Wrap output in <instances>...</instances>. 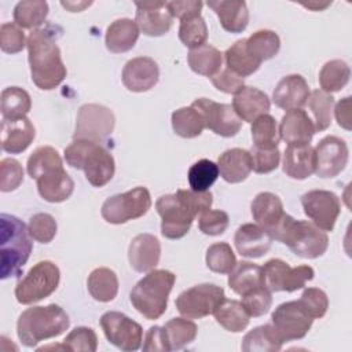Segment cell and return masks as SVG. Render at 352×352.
Here are the masks:
<instances>
[{
  "label": "cell",
  "mask_w": 352,
  "mask_h": 352,
  "mask_svg": "<svg viewBox=\"0 0 352 352\" xmlns=\"http://www.w3.org/2000/svg\"><path fill=\"white\" fill-rule=\"evenodd\" d=\"M176 275L168 270H151L131 290L133 308L148 320L161 318L168 308V297Z\"/></svg>",
  "instance_id": "cell-6"
},
{
  "label": "cell",
  "mask_w": 352,
  "mask_h": 352,
  "mask_svg": "<svg viewBox=\"0 0 352 352\" xmlns=\"http://www.w3.org/2000/svg\"><path fill=\"white\" fill-rule=\"evenodd\" d=\"M250 209L256 224L267 230L268 234L278 226V223L285 216L280 198L270 191L257 194L252 202Z\"/></svg>",
  "instance_id": "cell-29"
},
{
  "label": "cell",
  "mask_w": 352,
  "mask_h": 352,
  "mask_svg": "<svg viewBox=\"0 0 352 352\" xmlns=\"http://www.w3.org/2000/svg\"><path fill=\"white\" fill-rule=\"evenodd\" d=\"M188 66L197 74L213 77L223 66V54L210 44H204L190 50L187 55Z\"/></svg>",
  "instance_id": "cell-36"
},
{
  "label": "cell",
  "mask_w": 352,
  "mask_h": 352,
  "mask_svg": "<svg viewBox=\"0 0 352 352\" xmlns=\"http://www.w3.org/2000/svg\"><path fill=\"white\" fill-rule=\"evenodd\" d=\"M217 168L227 183H241L252 172L250 153L243 148L226 150L217 160Z\"/></svg>",
  "instance_id": "cell-30"
},
{
  "label": "cell",
  "mask_w": 352,
  "mask_h": 352,
  "mask_svg": "<svg viewBox=\"0 0 352 352\" xmlns=\"http://www.w3.org/2000/svg\"><path fill=\"white\" fill-rule=\"evenodd\" d=\"M246 48L256 60L263 63L279 52L280 38L272 30H257L246 38Z\"/></svg>",
  "instance_id": "cell-41"
},
{
  "label": "cell",
  "mask_w": 352,
  "mask_h": 352,
  "mask_svg": "<svg viewBox=\"0 0 352 352\" xmlns=\"http://www.w3.org/2000/svg\"><path fill=\"white\" fill-rule=\"evenodd\" d=\"M228 286L234 293L239 296H243L260 286H264L263 268L250 261L236 263V265L228 275Z\"/></svg>",
  "instance_id": "cell-32"
},
{
  "label": "cell",
  "mask_w": 352,
  "mask_h": 352,
  "mask_svg": "<svg viewBox=\"0 0 352 352\" xmlns=\"http://www.w3.org/2000/svg\"><path fill=\"white\" fill-rule=\"evenodd\" d=\"M263 268V283L272 292H296L314 279L315 271L309 265L290 267L280 258L268 260Z\"/></svg>",
  "instance_id": "cell-11"
},
{
  "label": "cell",
  "mask_w": 352,
  "mask_h": 352,
  "mask_svg": "<svg viewBox=\"0 0 352 352\" xmlns=\"http://www.w3.org/2000/svg\"><path fill=\"white\" fill-rule=\"evenodd\" d=\"M334 114H336L337 124L341 128L349 131L351 129V96H346V98L341 99L336 104Z\"/></svg>",
  "instance_id": "cell-61"
},
{
  "label": "cell",
  "mask_w": 352,
  "mask_h": 352,
  "mask_svg": "<svg viewBox=\"0 0 352 352\" xmlns=\"http://www.w3.org/2000/svg\"><path fill=\"white\" fill-rule=\"evenodd\" d=\"M36 183L40 197L44 201L52 204L66 201L74 191V182L66 173L63 166L45 172L38 179H36Z\"/></svg>",
  "instance_id": "cell-26"
},
{
  "label": "cell",
  "mask_w": 352,
  "mask_h": 352,
  "mask_svg": "<svg viewBox=\"0 0 352 352\" xmlns=\"http://www.w3.org/2000/svg\"><path fill=\"white\" fill-rule=\"evenodd\" d=\"M28 226L18 217L7 213L0 214V278L19 276L30 257L33 245Z\"/></svg>",
  "instance_id": "cell-2"
},
{
  "label": "cell",
  "mask_w": 352,
  "mask_h": 352,
  "mask_svg": "<svg viewBox=\"0 0 352 352\" xmlns=\"http://www.w3.org/2000/svg\"><path fill=\"white\" fill-rule=\"evenodd\" d=\"M206 267L217 274H230L236 265V257L231 246L226 242H217L206 250Z\"/></svg>",
  "instance_id": "cell-49"
},
{
  "label": "cell",
  "mask_w": 352,
  "mask_h": 352,
  "mask_svg": "<svg viewBox=\"0 0 352 352\" xmlns=\"http://www.w3.org/2000/svg\"><path fill=\"white\" fill-rule=\"evenodd\" d=\"M48 16V4L40 0L19 1L14 8V22L22 29H37Z\"/></svg>",
  "instance_id": "cell-40"
},
{
  "label": "cell",
  "mask_w": 352,
  "mask_h": 352,
  "mask_svg": "<svg viewBox=\"0 0 352 352\" xmlns=\"http://www.w3.org/2000/svg\"><path fill=\"white\" fill-rule=\"evenodd\" d=\"M315 170V154L311 144H287L283 154V172L296 180L309 177Z\"/></svg>",
  "instance_id": "cell-28"
},
{
  "label": "cell",
  "mask_w": 352,
  "mask_h": 352,
  "mask_svg": "<svg viewBox=\"0 0 352 352\" xmlns=\"http://www.w3.org/2000/svg\"><path fill=\"white\" fill-rule=\"evenodd\" d=\"M204 3L198 0H186V1H166V10L173 18L180 21L184 18L201 15Z\"/></svg>",
  "instance_id": "cell-59"
},
{
  "label": "cell",
  "mask_w": 352,
  "mask_h": 352,
  "mask_svg": "<svg viewBox=\"0 0 352 352\" xmlns=\"http://www.w3.org/2000/svg\"><path fill=\"white\" fill-rule=\"evenodd\" d=\"M208 7L212 8L223 29L230 33H241L248 28L249 10L242 0H214L208 1Z\"/></svg>",
  "instance_id": "cell-27"
},
{
  "label": "cell",
  "mask_w": 352,
  "mask_h": 352,
  "mask_svg": "<svg viewBox=\"0 0 352 352\" xmlns=\"http://www.w3.org/2000/svg\"><path fill=\"white\" fill-rule=\"evenodd\" d=\"M224 297L223 287L213 283H201L182 292L175 304L184 318L201 319L213 315Z\"/></svg>",
  "instance_id": "cell-12"
},
{
  "label": "cell",
  "mask_w": 352,
  "mask_h": 352,
  "mask_svg": "<svg viewBox=\"0 0 352 352\" xmlns=\"http://www.w3.org/2000/svg\"><path fill=\"white\" fill-rule=\"evenodd\" d=\"M65 160L72 168L81 169L94 187L106 186L116 172V162L110 151L89 140L74 139L65 148Z\"/></svg>",
  "instance_id": "cell-5"
},
{
  "label": "cell",
  "mask_w": 352,
  "mask_h": 352,
  "mask_svg": "<svg viewBox=\"0 0 352 352\" xmlns=\"http://www.w3.org/2000/svg\"><path fill=\"white\" fill-rule=\"evenodd\" d=\"M161 257V243L151 234L136 235L128 249V260L131 267L138 272H148L154 270Z\"/></svg>",
  "instance_id": "cell-22"
},
{
  "label": "cell",
  "mask_w": 352,
  "mask_h": 352,
  "mask_svg": "<svg viewBox=\"0 0 352 352\" xmlns=\"http://www.w3.org/2000/svg\"><path fill=\"white\" fill-rule=\"evenodd\" d=\"M122 84L128 91L146 92L158 82L160 67L148 56H138L128 60L122 69Z\"/></svg>",
  "instance_id": "cell-19"
},
{
  "label": "cell",
  "mask_w": 352,
  "mask_h": 352,
  "mask_svg": "<svg viewBox=\"0 0 352 352\" xmlns=\"http://www.w3.org/2000/svg\"><path fill=\"white\" fill-rule=\"evenodd\" d=\"M139 28L135 21L121 18L111 22L106 30V48L113 54H122L132 50L139 38Z\"/></svg>",
  "instance_id": "cell-31"
},
{
  "label": "cell",
  "mask_w": 352,
  "mask_h": 352,
  "mask_svg": "<svg viewBox=\"0 0 352 352\" xmlns=\"http://www.w3.org/2000/svg\"><path fill=\"white\" fill-rule=\"evenodd\" d=\"M23 182L22 165L14 158H4L0 162V190L10 192L16 190Z\"/></svg>",
  "instance_id": "cell-56"
},
{
  "label": "cell",
  "mask_w": 352,
  "mask_h": 352,
  "mask_svg": "<svg viewBox=\"0 0 352 352\" xmlns=\"http://www.w3.org/2000/svg\"><path fill=\"white\" fill-rule=\"evenodd\" d=\"M60 271L50 260L38 261L15 286V297L19 304L29 305L51 296L59 286Z\"/></svg>",
  "instance_id": "cell-7"
},
{
  "label": "cell",
  "mask_w": 352,
  "mask_h": 352,
  "mask_svg": "<svg viewBox=\"0 0 352 352\" xmlns=\"http://www.w3.org/2000/svg\"><path fill=\"white\" fill-rule=\"evenodd\" d=\"M351 69L346 62L341 59H331L326 62L319 72V84L322 91L331 94L341 91L349 81Z\"/></svg>",
  "instance_id": "cell-42"
},
{
  "label": "cell",
  "mask_w": 352,
  "mask_h": 352,
  "mask_svg": "<svg viewBox=\"0 0 352 352\" xmlns=\"http://www.w3.org/2000/svg\"><path fill=\"white\" fill-rule=\"evenodd\" d=\"M155 209L161 216V234L168 239H180L191 228L195 210L191 208L182 188L175 194H166L157 199Z\"/></svg>",
  "instance_id": "cell-8"
},
{
  "label": "cell",
  "mask_w": 352,
  "mask_h": 352,
  "mask_svg": "<svg viewBox=\"0 0 352 352\" xmlns=\"http://www.w3.org/2000/svg\"><path fill=\"white\" fill-rule=\"evenodd\" d=\"M278 129L280 139L287 144H309L316 132L314 121L302 109L287 110Z\"/></svg>",
  "instance_id": "cell-20"
},
{
  "label": "cell",
  "mask_w": 352,
  "mask_h": 352,
  "mask_svg": "<svg viewBox=\"0 0 352 352\" xmlns=\"http://www.w3.org/2000/svg\"><path fill=\"white\" fill-rule=\"evenodd\" d=\"M309 96V87L305 78L300 74L285 76L272 92L275 106L283 110L301 109Z\"/></svg>",
  "instance_id": "cell-23"
},
{
  "label": "cell",
  "mask_w": 352,
  "mask_h": 352,
  "mask_svg": "<svg viewBox=\"0 0 352 352\" xmlns=\"http://www.w3.org/2000/svg\"><path fill=\"white\" fill-rule=\"evenodd\" d=\"M36 136V129L28 117L1 121V148L10 154L25 151Z\"/></svg>",
  "instance_id": "cell-25"
},
{
  "label": "cell",
  "mask_w": 352,
  "mask_h": 352,
  "mask_svg": "<svg viewBox=\"0 0 352 352\" xmlns=\"http://www.w3.org/2000/svg\"><path fill=\"white\" fill-rule=\"evenodd\" d=\"M142 348H143V351H154V352L155 351H162V352L170 351L165 329L161 326L150 327L148 331L146 333L144 344Z\"/></svg>",
  "instance_id": "cell-60"
},
{
  "label": "cell",
  "mask_w": 352,
  "mask_h": 352,
  "mask_svg": "<svg viewBox=\"0 0 352 352\" xmlns=\"http://www.w3.org/2000/svg\"><path fill=\"white\" fill-rule=\"evenodd\" d=\"M223 55L226 67L243 78L256 73L261 65L249 54L246 48V38L235 41Z\"/></svg>",
  "instance_id": "cell-37"
},
{
  "label": "cell",
  "mask_w": 352,
  "mask_h": 352,
  "mask_svg": "<svg viewBox=\"0 0 352 352\" xmlns=\"http://www.w3.org/2000/svg\"><path fill=\"white\" fill-rule=\"evenodd\" d=\"M304 213L322 231H333L341 212L340 198L327 190H311L301 197Z\"/></svg>",
  "instance_id": "cell-16"
},
{
  "label": "cell",
  "mask_w": 352,
  "mask_h": 352,
  "mask_svg": "<svg viewBox=\"0 0 352 352\" xmlns=\"http://www.w3.org/2000/svg\"><path fill=\"white\" fill-rule=\"evenodd\" d=\"M135 22L139 30L150 37L164 36L173 23V16L166 10V1H144L135 3Z\"/></svg>",
  "instance_id": "cell-18"
},
{
  "label": "cell",
  "mask_w": 352,
  "mask_h": 352,
  "mask_svg": "<svg viewBox=\"0 0 352 352\" xmlns=\"http://www.w3.org/2000/svg\"><path fill=\"white\" fill-rule=\"evenodd\" d=\"M271 238L285 243L296 256L302 258H318L329 246V236L314 223L296 220L285 213L278 226L270 232Z\"/></svg>",
  "instance_id": "cell-4"
},
{
  "label": "cell",
  "mask_w": 352,
  "mask_h": 352,
  "mask_svg": "<svg viewBox=\"0 0 352 352\" xmlns=\"http://www.w3.org/2000/svg\"><path fill=\"white\" fill-rule=\"evenodd\" d=\"M70 326L69 315L56 304L25 309L16 322V334L21 342L33 348L40 341L58 337Z\"/></svg>",
  "instance_id": "cell-3"
},
{
  "label": "cell",
  "mask_w": 352,
  "mask_h": 352,
  "mask_svg": "<svg viewBox=\"0 0 352 352\" xmlns=\"http://www.w3.org/2000/svg\"><path fill=\"white\" fill-rule=\"evenodd\" d=\"M301 305L307 309V312L314 319H320L326 315L329 308L327 294L318 287H307L304 289L300 300Z\"/></svg>",
  "instance_id": "cell-55"
},
{
  "label": "cell",
  "mask_w": 352,
  "mask_h": 352,
  "mask_svg": "<svg viewBox=\"0 0 352 352\" xmlns=\"http://www.w3.org/2000/svg\"><path fill=\"white\" fill-rule=\"evenodd\" d=\"M179 38L190 50L206 44L208 26L201 15L184 18L180 21Z\"/></svg>",
  "instance_id": "cell-47"
},
{
  "label": "cell",
  "mask_w": 352,
  "mask_h": 352,
  "mask_svg": "<svg viewBox=\"0 0 352 352\" xmlns=\"http://www.w3.org/2000/svg\"><path fill=\"white\" fill-rule=\"evenodd\" d=\"M172 128L177 136L192 139L199 136L205 129V120L192 106L180 107L172 113Z\"/></svg>",
  "instance_id": "cell-39"
},
{
  "label": "cell",
  "mask_w": 352,
  "mask_h": 352,
  "mask_svg": "<svg viewBox=\"0 0 352 352\" xmlns=\"http://www.w3.org/2000/svg\"><path fill=\"white\" fill-rule=\"evenodd\" d=\"M219 168L210 160H199L188 169V184L194 191H208L219 177Z\"/></svg>",
  "instance_id": "cell-48"
},
{
  "label": "cell",
  "mask_w": 352,
  "mask_h": 352,
  "mask_svg": "<svg viewBox=\"0 0 352 352\" xmlns=\"http://www.w3.org/2000/svg\"><path fill=\"white\" fill-rule=\"evenodd\" d=\"M242 305L249 316L258 318L265 315L272 305V294L265 286H260L242 296Z\"/></svg>",
  "instance_id": "cell-52"
},
{
  "label": "cell",
  "mask_w": 352,
  "mask_h": 352,
  "mask_svg": "<svg viewBox=\"0 0 352 352\" xmlns=\"http://www.w3.org/2000/svg\"><path fill=\"white\" fill-rule=\"evenodd\" d=\"M213 316L221 327L231 333H239L245 330L250 320V316L241 301L228 300L226 297L214 309Z\"/></svg>",
  "instance_id": "cell-34"
},
{
  "label": "cell",
  "mask_w": 352,
  "mask_h": 352,
  "mask_svg": "<svg viewBox=\"0 0 352 352\" xmlns=\"http://www.w3.org/2000/svg\"><path fill=\"white\" fill-rule=\"evenodd\" d=\"M87 287L94 300L99 302H109L117 297L118 278L113 270L99 267L88 275Z\"/></svg>",
  "instance_id": "cell-33"
},
{
  "label": "cell",
  "mask_w": 352,
  "mask_h": 352,
  "mask_svg": "<svg viewBox=\"0 0 352 352\" xmlns=\"http://www.w3.org/2000/svg\"><path fill=\"white\" fill-rule=\"evenodd\" d=\"M230 224V217L224 210H205L198 216V228L205 235L216 236L224 234Z\"/></svg>",
  "instance_id": "cell-54"
},
{
  "label": "cell",
  "mask_w": 352,
  "mask_h": 352,
  "mask_svg": "<svg viewBox=\"0 0 352 352\" xmlns=\"http://www.w3.org/2000/svg\"><path fill=\"white\" fill-rule=\"evenodd\" d=\"M252 157V170L256 173H270L275 170L280 162V151L279 148H258L252 147L249 150Z\"/></svg>",
  "instance_id": "cell-57"
},
{
  "label": "cell",
  "mask_w": 352,
  "mask_h": 352,
  "mask_svg": "<svg viewBox=\"0 0 352 352\" xmlns=\"http://www.w3.org/2000/svg\"><path fill=\"white\" fill-rule=\"evenodd\" d=\"M116 117L113 111L98 103H87L78 109L73 139L100 143L114 131Z\"/></svg>",
  "instance_id": "cell-10"
},
{
  "label": "cell",
  "mask_w": 352,
  "mask_h": 352,
  "mask_svg": "<svg viewBox=\"0 0 352 352\" xmlns=\"http://www.w3.org/2000/svg\"><path fill=\"white\" fill-rule=\"evenodd\" d=\"M314 114V125L316 132L326 131L331 124L334 98L322 89H315L309 92L307 103Z\"/></svg>",
  "instance_id": "cell-43"
},
{
  "label": "cell",
  "mask_w": 352,
  "mask_h": 352,
  "mask_svg": "<svg viewBox=\"0 0 352 352\" xmlns=\"http://www.w3.org/2000/svg\"><path fill=\"white\" fill-rule=\"evenodd\" d=\"M232 109L242 121L253 122L257 117L268 114L271 109L270 98L256 87L243 85L232 99Z\"/></svg>",
  "instance_id": "cell-24"
},
{
  "label": "cell",
  "mask_w": 352,
  "mask_h": 352,
  "mask_svg": "<svg viewBox=\"0 0 352 352\" xmlns=\"http://www.w3.org/2000/svg\"><path fill=\"white\" fill-rule=\"evenodd\" d=\"M170 351L183 349L191 344L198 333L197 324L188 318H173L164 326Z\"/></svg>",
  "instance_id": "cell-44"
},
{
  "label": "cell",
  "mask_w": 352,
  "mask_h": 352,
  "mask_svg": "<svg viewBox=\"0 0 352 352\" xmlns=\"http://www.w3.org/2000/svg\"><path fill=\"white\" fill-rule=\"evenodd\" d=\"M63 344L67 348V351L95 352L98 348V337L94 329L78 326L66 336Z\"/></svg>",
  "instance_id": "cell-51"
},
{
  "label": "cell",
  "mask_w": 352,
  "mask_h": 352,
  "mask_svg": "<svg viewBox=\"0 0 352 352\" xmlns=\"http://www.w3.org/2000/svg\"><path fill=\"white\" fill-rule=\"evenodd\" d=\"M30 95L19 87H7L1 91L0 109L3 120H16L26 117L30 111Z\"/></svg>",
  "instance_id": "cell-38"
},
{
  "label": "cell",
  "mask_w": 352,
  "mask_h": 352,
  "mask_svg": "<svg viewBox=\"0 0 352 352\" xmlns=\"http://www.w3.org/2000/svg\"><path fill=\"white\" fill-rule=\"evenodd\" d=\"M150 206V191L146 187H135L126 192L109 197L103 202L100 213L110 224H124L144 216Z\"/></svg>",
  "instance_id": "cell-9"
},
{
  "label": "cell",
  "mask_w": 352,
  "mask_h": 352,
  "mask_svg": "<svg viewBox=\"0 0 352 352\" xmlns=\"http://www.w3.org/2000/svg\"><path fill=\"white\" fill-rule=\"evenodd\" d=\"M65 8H67L69 11L72 12H78V11H82L85 7H89L92 3H76V1H62L60 3Z\"/></svg>",
  "instance_id": "cell-62"
},
{
  "label": "cell",
  "mask_w": 352,
  "mask_h": 352,
  "mask_svg": "<svg viewBox=\"0 0 352 352\" xmlns=\"http://www.w3.org/2000/svg\"><path fill=\"white\" fill-rule=\"evenodd\" d=\"M59 166H63V161L59 153L51 146H41L37 147L28 158L26 170L28 175L36 180L45 172Z\"/></svg>",
  "instance_id": "cell-46"
},
{
  "label": "cell",
  "mask_w": 352,
  "mask_h": 352,
  "mask_svg": "<svg viewBox=\"0 0 352 352\" xmlns=\"http://www.w3.org/2000/svg\"><path fill=\"white\" fill-rule=\"evenodd\" d=\"M58 224L48 213H36L29 219L28 231L32 239L40 243H50L56 235Z\"/></svg>",
  "instance_id": "cell-50"
},
{
  "label": "cell",
  "mask_w": 352,
  "mask_h": 352,
  "mask_svg": "<svg viewBox=\"0 0 352 352\" xmlns=\"http://www.w3.org/2000/svg\"><path fill=\"white\" fill-rule=\"evenodd\" d=\"M252 139L254 147L258 148H276L280 140L276 120L270 114H263L257 117L250 126Z\"/></svg>",
  "instance_id": "cell-45"
},
{
  "label": "cell",
  "mask_w": 352,
  "mask_h": 352,
  "mask_svg": "<svg viewBox=\"0 0 352 352\" xmlns=\"http://www.w3.org/2000/svg\"><path fill=\"white\" fill-rule=\"evenodd\" d=\"M272 238L267 230L258 224H242L234 236V243L238 253L243 257L258 258L263 257L271 248Z\"/></svg>",
  "instance_id": "cell-21"
},
{
  "label": "cell",
  "mask_w": 352,
  "mask_h": 352,
  "mask_svg": "<svg viewBox=\"0 0 352 352\" xmlns=\"http://www.w3.org/2000/svg\"><path fill=\"white\" fill-rule=\"evenodd\" d=\"M28 59L34 85L43 91L56 88L67 70L55 37L45 29H34L28 36Z\"/></svg>",
  "instance_id": "cell-1"
},
{
  "label": "cell",
  "mask_w": 352,
  "mask_h": 352,
  "mask_svg": "<svg viewBox=\"0 0 352 352\" xmlns=\"http://www.w3.org/2000/svg\"><path fill=\"white\" fill-rule=\"evenodd\" d=\"M28 43L23 29L15 22H6L0 28V48L6 54L21 52Z\"/></svg>",
  "instance_id": "cell-53"
},
{
  "label": "cell",
  "mask_w": 352,
  "mask_h": 352,
  "mask_svg": "<svg viewBox=\"0 0 352 352\" xmlns=\"http://www.w3.org/2000/svg\"><path fill=\"white\" fill-rule=\"evenodd\" d=\"M285 342L278 336L272 324L257 326L245 334L241 349L243 352H278Z\"/></svg>",
  "instance_id": "cell-35"
},
{
  "label": "cell",
  "mask_w": 352,
  "mask_h": 352,
  "mask_svg": "<svg viewBox=\"0 0 352 352\" xmlns=\"http://www.w3.org/2000/svg\"><path fill=\"white\" fill-rule=\"evenodd\" d=\"M191 106L202 114L205 128L210 129L219 136L232 138L242 128V120L238 117L231 104L219 103L208 98H198L191 103Z\"/></svg>",
  "instance_id": "cell-15"
},
{
  "label": "cell",
  "mask_w": 352,
  "mask_h": 352,
  "mask_svg": "<svg viewBox=\"0 0 352 352\" xmlns=\"http://www.w3.org/2000/svg\"><path fill=\"white\" fill-rule=\"evenodd\" d=\"M100 327L107 341L121 351L132 352L138 351L142 346V326L121 312H104L100 316Z\"/></svg>",
  "instance_id": "cell-14"
},
{
  "label": "cell",
  "mask_w": 352,
  "mask_h": 352,
  "mask_svg": "<svg viewBox=\"0 0 352 352\" xmlns=\"http://www.w3.org/2000/svg\"><path fill=\"white\" fill-rule=\"evenodd\" d=\"M314 320L298 300L278 305L271 315V324L283 342L304 338Z\"/></svg>",
  "instance_id": "cell-13"
},
{
  "label": "cell",
  "mask_w": 352,
  "mask_h": 352,
  "mask_svg": "<svg viewBox=\"0 0 352 352\" xmlns=\"http://www.w3.org/2000/svg\"><path fill=\"white\" fill-rule=\"evenodd\" d=\"M331 4V1L329 3H323V4H318V3H308V4H302L304 7H307V8H311V10H314V11H320V10H324L326 7H329Z\"/></svg>",
  "instance_id": "cell-63"
},
{
  "label": "cell",
  "mask_w": 352,
  "mask_h": 352,
  "mask_svg": "<svg viewBox=\"0 0 352 352\" xmlns=\"http://www.w3.org/2000/svg\"><path fill=\"white\" fill-rule=\"evenodd\" d=\"M210 81L219 91L234 95L245 85L243 77L235 74L227 67H221L213 77H210Z\"/></svg>",
  "instance_id": "cell-58"
},
{
  "label": "cell",
  "mask_w": 352,
  "mask_h": 352,
  "mask_svg": "<svg viewBox=\"0 0 352 352\" xmlns=\"http://www.w3.org/2000/svg\"><path fill=\"white\" fill-rule=\"evenodd\" d=\"M315 154V170L316 176L322 179H331L340 175L349 158V151L345 140L337 136L323 138L316 147H314Z\"/></svg>",
  "instance_id": "cell-17"
}]
</instances>
